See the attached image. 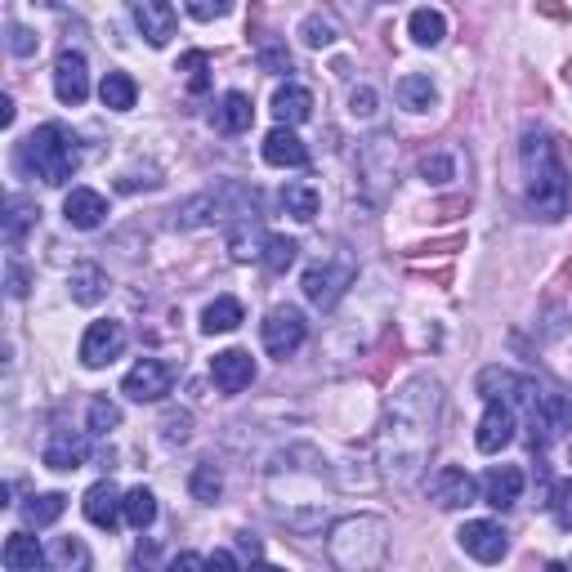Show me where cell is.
Wrapping results in <instances>:
<instances>
[{
	"mask_svg": "<svg viewBox=\"0 0 572 572\" xmlns=\"http://www.w3.org/2000/svg\"><path fill=\"white\" fill-rule=\"evenodd\" d=\"M19 162H23V170L37 175L41 184L63 188V184L76 175V166H81V148H76V135H72L67 126L45 122V126H37V131L28 135Z\"/></svg>",
	"mask_w": 572,
	"mask_h": 572,
	"instance_id": "obj_4",
	"label": "cell"
},
{
	"mask_svg": "<svg viewBox=\"0 0 572 572\" xmlns=\"http://www.w3.org/2000/svg\"><path fill=\"white\" fill-rule=\"evenodd\" d=\"M282 210L295 219V223H309L318 215V188L313 184H287L282 188Z\"/></svg>",
	"mask_w": 572,
	"mask_h": 572,
	"instance_id": "obj_36",
	"label": "cell"
},
{
	"mask_svg": "<svg viewBox=\"0 0 572 572\" xmlns=\"http://www.w3.org/2000/svg\"><path fill=\"white\" fill-rule=\"evenodd\" d=\"M363 175L381 188H389L398 179V144L389 135H376L363 144Z\"/></svg>",
	"mask_w": 572,
	"mask_h": 572,
	"instance_id": "obj_21",
	"label": "cell"
},
{
	"mask_svg": "<svg viewBox=\"0 0 572 572\" xmlns=\"http://www.w3.org/2000/svg\"><path fill=\"white\" fill-rule=\"evenodd\" d=\"M479 394L483 398H506V403H532L537 385L528 376L506 372V367H488V372H479Z\"/></svg>",
	"mask_w": 572,
	"mask_h": 572,
	"instance_id": "obj_22",
	"label": "cell"
},
{
	"mask_svg": "<svg viewBox=\"0 0 572 572\" xmlns=\"http://www.w3.org/2000/svg\"><path fill=\"white\" fill-rule=\"evenodd\" d=\"M300 41H304L309 50H326V45L340 41V23H335L331 14H322V10H313V14H304V23H300Z\"/></svg>",
	"mask_w": 572,
	"mask_h": 572,
	"instance_id": "obj_34",
	"label": "cell"
},
{
	"mask_svg": "<svg viewBox=\"0 0 572 572\" xmlns=\"http://www.w3.org/2000/svg\"><path fill=\"white\" fill-rule=\"evenodd\" d=\"M264 233H260V215L256 210H247V215H238V223L228 228V251H233L238 260H251V256H260L264 251Z\"/></svg>",
	"mask_w": 572,
	"mask_h": 572,
	"instance_id": "obj_27",
	"label": "cell"
},
{
	"mask_svg": "<svg viewBox=\"0 0 572 572\" xmlns=\"http://www.w3.org/2000/svg\"><path fill=\"white\" fill-rule=\"evenodd\" d=\"M67 291H72V300L76 304H98L103 295H107V273L98 269V264H81V269H72V278H67Z\"/></svg>",
	"mask_w": 572,
	"mask_h": 572,
	"instance_id": "obj_30",
	"label": "cell"
},
{
	"mask_svg": "<svg viewBox=\"0 0 572 572\" xmlns=\"http://www.w3.org/2000/svg\"><path fill=\"white\" fill-rule=\"evenodd\" d=\"M131 14H135V28L144 32L148 45H157V50L170 45L175 23H179V14H175L170 0H131Z\"/></svg>",
	"mask_w": 572,
	"mask_h": 572,
	"instance_id": "obj_14",
	"label": "cell"
},
{
	"mask_svg": "<svg viewBox=\"0 0 572 572\" xmlns=\"http://www.w3.org/2000/svg\"><path fill=\"white\" fill-rule=\"evenodd\" d=\"M295 256H300V242H295V238H282V233H273V238L264 242V251H260V260H264L269 273H287V269L295 264Z\"/></svg>",
	"mask_w": 572,
	"mask_h": 572,
	"instance_id": "obj_38",
	"label": "cell"
},
{
	"mask_svg": "<svg viewBox=\"0 0 572 572\" xmlns=\"http://www.w3.org/2000/svg\"><path fill=\"white\" fill-rule=\"evenodd\" d=\"M170 385H175V372H170L162 358H139V363L126 372L122 394L135 398V403H162V398L170 394Z\"/></svg>",
	"mask_w": 572,
	"mask_h": 572,
	"instance_id": "obj_10",
	"label": "cell"
},
{
	"mask_svg": "<svg viewBox=\"0 0 572 572\" xmlns=\"http://www.w3.org/2000/svg\"><path fill=\"white\" fill-rule=\"evenodd\" d=\"M63 510H67V497H63V492H41V497H28L23 519H28L32 528H50V523L63 519Z\"/></svg>",
	"mask_w": 572,
	"mask_h": 572,
	"instance_id": "obj_35",
	"label": "cell"
},
{
	"mask_svg": "<svg viewBox=\"0 0 572 572\" xmlns=\"http://www.w3.org/2000/svg\"><path fill=\"white\" fill-rule=\"evenodd\" d=\"M98 98H103V107H112V112H131L135 98H139V85H135L131 72H107L103 85H98Z\"/></svg>",
	"mask_w": 572,
	"mask_h": 572,
	"instance_id": "obj_31",
	"label": "cell"
},
{
	"mask_svg": "<svg viewBox=\"0 0 572 572\" xmlns=\"http://www.w3.org/2000/svg\"><path fill=\"white\" fill-rule=\"evenodd\" d=\"M532 447H550L554 438H563L572 429V403L559 389H541L532 403Z\"/></svg>",
	"mask_w": 572,
	"mask_h": 572,
	"instance_id": "obj_8",
	"label": "cell"
},
{
	"mask_svg": "<svg viewBox=\"0 0 572 572\" xmlns=\"http://www.w3.org/2000/svg\"><path fill=\"white\" fill-rule=\"evenodd\" d=\"M238 545L251 554V559H264V550H260V541H251V537H238Z\"/></svg>",
	"mask_w": 572,
	"mask_h": 572,
	"instance_id": "obj_53",
	"label": "cell"
},
{
	"mask_svg": "<svg viewBox=\"0 0 572 572\" xmlns=\"http://www.w3.org/2000/svg\"><path fill=\"white\" fill-rule=\"evenodd\" d=\"M50 559H54L59 568H85V563H90V550H85L76 537H63V541L54 545V554H50Z\"/></svg>",
	"mask_w": 572,
	"mask_h": 572,
	"instance_id": "obj_44",
	"label": "cell"
},
{
	"mask_svg": "<svg viewBox=\"0 0 572 572\" xmlns=\"http://www.w3.org/2000/svg\"><path fill=\"white\" fill-rule=\"evenodd\" d=\"M188 492H193V501L215 506V501L223 497V475H219V466H215V461H197L193 475H188Z\"/></svg>",
	"mask_w": 572,
	"mask_h": 572,
	"instance_id": "obj_33",
	"label": "cell"
},
{
	"mask_svg": "<svg viewBox=\"0 0 572 572\" xmlns=\"http://www.w3.org/2000/svg\"><path fill=\"white\" fill-rule=\"evenodd\" d=\"M81 510H85V519H90L94 528H117V519L126 514V497L117 492V483H112V479H103V483H94V488L85 492Z\"/></svg>",
	"mask_w": 572,
	"mask_h": 572,
	"instance_id": "obj_19",
	"label": "cell"
},
{
	"mask_svg": "<svg viewBox=\"0 0 572 572\" xmlns=\"http://www.w3.org/2000/svg\"><path fill=\"white\" fill-rule=\"evenodd\" d=\"M429 497H434L438 510H466V506L479 501V483H475L461 466H443V470H434V479H429Z\"/></svg>",
	"mask_w": 572,
	"mask_h": 572,
	"instance_id": "obj_12",
	"label": "cell"
},
{
	"mask_svg": "<svg viewBox=\"0 0 572 572\" xmlns=\"http://www.w3.org/2000/svg\"><path fill=\"white\" fill-rule=\"evenodd\" d=\"M479 492H483V501H488L492 510H510V506L523 497V470H519V466H497V470L483 475Z\"/></svg>",
	"mask_w": 572,
	"mask_h": 572,
	"instance_id": "obj_23",
	"label": "cell"
},
{
	"mask_svg": "<svg viewBox=\"0 0 572 572\" xmlns=\"http://www.w3.org/2000/svg\"><path fill=\"white\" fill-rule=\"evenodd\" d=\"M251 122H256V103H251V94H242V90H228V94L215 103V112H210V126H215L219 135H242V131H251Z\"/></svg>",
	"mask_w": 572,
	"mask_h": 572,
	"instance_id": "obj_18",
	"label": "cell"
},
{
	"mask_svg": "<svg viewBox=\"0 0 572 572\" xmlns=\"http://www.w3.org/2000/svg\"><path fill=\"white\" fill-rule=\"evenodd\" d=\"M456 541H461V550L479 563H501L506 550H510V532L497 519H470L461 532H456Z\"/></svg>",
	"mask_w": 572,
	"mask_h": 572,
	"instance_id": "obj_9",
	"label": "cell"
},
{
	"mask_svg": "<svg viewBox=\"0 0 572 572\" xmlns=\"http://www.w3.org/2000/svg\"><path fill=\"white\" fill-rule=\"evenodd\" d=\"M6 45H10V54H14V59H32L41 41H37V32H32V28H23V23H10V41H6Z\"/></svg>",
	"mask_w": 572,
	"mask_h": 572,
	"instance_id": "obj_45",
	"label": "cell"
},
{
	"mask_svg": "<svg viewBox=\"0 0 572 572\" xmlns=\"http://www.w3.org/2000/svg\"><path fill=\"white\" fill-rule=\"evenodd\" d=\"M0 126H14V98H0Z\"/></svg>",
	"mask_w": 572,
	"mask_h": 572,
	"instance_id": "obj_51",
	"label": "cell"
},
{
	"mask_svg": "<svg viewBox=\"0 0 572 572\" xmlns=\"http://www.w3.org/2000/svg\"><path fill=\"white\" fill-rule=\"evenodd\" d=\"M179 72H188V90L193 94H206L210 90V54L206 50H193L179 59Z\"/></svg>",
	"mask_w": 572,
	"mask_h": 572,
	"instance_id": "obj_40",
	"label": "cell"
},
{
	"mask_svg": "<svg viewBox=\"0 0 572 572\" xmlns=\"http://www.w3.org/2000/svg\"><path fill=\"white\" fill-rule=\"evenodd\" d=\"M260 340H264V350L273 354V358H291L304 340H309V322H304V313L295 309V304H278V309H269V318L260 322Z\"/></svg>",
	"mask_w": 572,
	"mask_h": 572,
	"instance_id": "obj_7",
	"label": "cell"
},
{
	"mask_svg": "<svg viewBox=\"0 0 572 572\" xmlns=\"http://www.w3.org/2000/svg\"><path fill=\"white\" fill-rule=\"evenodd\" d=\"M550 510H554V523H559L563 532H572V479H563V483L554 488Z\"/></svg>",
	"mask_w": 572,
	"mask_h": 572,
	"instance_id": "obj_46",
	"label": "cell"
},
{
	"mask_svg": "<svg viewBox=\"0 0 572 572\" xmlns=\"http://www.w3.org/2000/svg\"><path fill=\"white\" fill-rule=\"evenodd\" d=\"M438 420H443V385L434 376H412L389 394L385 425L376 438V466L385 483L407 488L425 475L429 451L438 443Z\"/></svg>",
	"mask_w": 572,
	"mask_h": 572,
	"instance_id": "obj_1",
	"label": "cell"
},
{
	"mask_svg": "<svg viewBox=\"0 0 572 572\" xmlns=\"http://www.w3.org/2000/svg\"><path fill=\"white\" fill-rule=\"evenodd\" d=\"M350 112H354V117H376V90L372 85H358L350 94Z\"/></svg>",
	"mask_w": 572,
	"mask_h": 572,
	"instance_id": "obj_49",
	"label": "cell"
},
{
	"mask_svg": "<svg viewBox=\"0 0 572 572\" xmlns=\"http://www.w3.org/2000/svg\"><path fill=\"white\" fill-rule=\"evenodd\" d=\"M126 523L139 528V532L157 523V497H153L148 488H131V492H126Z\"/></svg>",
	"mask_w": 572,
	"mask_h": 572,
	"instance_id": "obj_39",
	"label": "cell"
},
{
	"mask_svg": "<svg viewBox=\"0 0 572 572\" xmlns=\"http://www.w3.org/2000/svg\"><path fill=\"white\" fill-rule=\"evenodd\" d=\"M394 94H398V103L407 107V112H429L434 103H438V90H434V81L429 76H403L398 85H394Z\"/></svg>",
	"mask_w": 572,
	"mask_h": 572,
	"instance_id": "obj_32",
	"label": "cell"
},
{
	"mask_svg": "<svg viewBox=\"0 0 572 572\" xmlns=\"http://www.w3.org/2000/svg\"><path fill=\"white\" fill-rule=\"evenodd\" d=\"M0 563H6L10 572H37V568H45V563H50V554L41 550V541H37V537H28V532H10V537H6V550H0Z\"/></svg>",
	"mask_w": 572,
	"mask_h": 572,
	"instance_id": "obj_25",
	"label": "cell"
},
{
	"mask_svg": "<svg viewBox=\"0 0 572 572\" xmlns=\"http://www.w3.org/2000/svg\"><path fill=\"white\" fill-rule=\"evenodd\" d=\"M260 67H264V72H273V76H287V72H291V54H287V45H264V50H260Z\"/></svg>",
	"mask_w": 572,
	"mask_h": 572,
	"instance_id": "obj_48",
	"label": "cell"
},
{
	"mask_svg": "<svg viewBox=\"0 0 572 572\" xmlns=\"http://www.w3.org/2000/svg\"><path fill=\"white\" fill-rule=\"evenodd\" d=\"M326 550H331V563L345 568V572L381 568V559L389 550V523L381 514H350L331 528Z\"/></svg>",
	"mask_w": 572,
	"mask_h": 572,
	"instance_id": "obj_3",
	"label": "cell"
},
{
	"mask_svg": "<svg viewBox=\"0 0 572 572\" xmlns=\"http://www.w3.org/2000/svg\"><path fill=\"white\" fill-rule=\"evenodd\" d=\"M85 425H90V434H107V429H117V425H122V407L112 403V398H94V403H90Z\"/></svg>",
	"mask_w": 572,
	"mask_h": 572,
	"instance_id": "obj_41",
	"label": "cell"
},
{
	"mask_svg": "<svg viewBox=\"0 0 572 572\" xmlns=\"http://www.w3.org/2000/svg\"><path fill=\"white\" fill-rule=\"evenodd\" d=\"M85 456H90V438L81 434V429H54L50 434V443H45V451H41V461L50 466V470H81L85 466Z\"/></svg>",
	"mask_w": 572,
	"mask_h": 572,
	"instance_id": "obj_17",
	"label": "cell"
},
{
	"mask_svg": "<svg viewBox=\"0 0 572 572\" xmlns=\"http://www.w3.org/2000/svg\"><path fill=\"white\" fill-rule=\"evenodd\" d=\"M201 563H206L201 554H179V559H175V568H201Z\"/></svg>",
	"mask_w": 572,
	"mask_h": 572,
	"instance_id": "obj_54",
	"label": "cell"
},
{
	"mask_svg": "<svg viewBox=\"0 0 572 572\" xmlns=\"http://www.w3.org/2000/svg\"><path fill=\"white\" fill-rule=\"evenodd\" d=\"M126 350V326L122 322H90L85 340H81V363L85 367H107V363H117Z\"/></svg>",
	"mask_w": 572,
	"mask_h": 572,
	"instance_id": "obj_11",
	"label": "cell"
},
{
	"mask_svg": "<svg viewBox=\"0 0 572 572\" xmlns=\"http://www.w3.org/2000/svg\"><path fill=\"white\" fill-rule=\"evenodd\" d=\"M523 175H528V210L545 223H559L568 215V201H572V179L550 144V135L541 131H528L523 135Z\"/></svg>",
	"mask_w": 572,
	"mask_h": 572,
	"instance_id": "obj_2",
	"label": "cell"
},
{
	"mask_svg": "<svg viewBox=\"0 0 572 572\" xmlns=\"http://www.w3.org/2000/svg\"><path fill=\"white\" fill-rule=\"evenodd\" d=\"M228 10H233V0H188V14H193L197 23H215V19H223Z\"/></svg>",
	"mask_w": 572,
	"mask_h": 572,
	"instance_id": "obj_47",
	"label": "cell"
},
{
	"mask_svg": "<svg viewBox=\"0 0 572 572\" xmlns=\"http://www.w3.org/2000/svg\"><path fill=\"white\" fill-rule=\"evenodd\" d=\"M54 94H59V103H67V107H76V103L90 98V63H85L81 50H63V54L54 59Z\"/></svg>",
	"mask_w": 572,
	"mask_h": 572,
	"instance_id": "obj_13",
	"label": "cell"
},
{
	"mask_svg": "<svg viewBox=\"0 0 572 572\" xmlns=\"http://www.w3.org/2000/svg\"><path fill=\"white\" fill-rule=\"evenodd\" d=\"M41 6H54V0H41Z\"/></svg>",
	"mask_w": 572,
	"mask_h": 572,
	"instance_id": "obj_55",
	"label": "cell"
},
{
	"mask_svg": "<svg viewBox=\"0 0 572 572\" xmlns=\"http://www.w3.org/2000/svg\"><path fill=\"white\" fill-rule=\"evenodd\" d=\"M206 563H219V568H238V559H233V554H228V550H215V554H210Z\"/></svg>",
	"mask_w": 572,
	"mask_h": 572,
	"instance_id": "obj_52",
	"label": "cell"
},
{
	"mask_svg": "<svg viewBox=\"0 0 572 572\" xmlns=\"http://www.w3.org/2000/svg\"><path fill=\"white\" fill-rule=\"evenodd\" d=\"M6 282H10V300H23V295H28V269H23L19 260H10Z\"/></svg>",
	"mask_w": 572,
	"mask_h": 572,
	"instance_id": "obj_50",
	"label": "cell"
},
{
	"mask_svg": "<svg viewBox=\"0 0 572 572\" xmlns=\"http://www.w3.org/2000/svg\"><path fill=\"white\" fill-rule=\"evenodd\" d=\"M407 32H412V41H416V45H443V37H447V19H443L438 10H416V14L407 19Z\"/></svg>",
	"mask_w": 572,
	"mask_h": 572,
	"instance_id": "obj_37",
	"label": "cell"
},
{
	"mask_svg": "<svg viewBox=\"0 0 572 572\" xmlns=\"http://www.w3.org/2000/svg\"><path fill=\"white\" fill-rule=\"evenodd\" d=\"M188 434H193V412H166V420H162V443H166V447H179V443H188Z\"/></svg>",
	"mask_w": 572,
	"mask_h": 572,
	"instance_id": "obj_42",
	"label": "cell"
},
{
	"mask_svg": "<svg viewBox=\"0 0 572 572\" xmlns=\"http://www.w3.org/2000/svg\"><path fill=\"white\" fill-rule=\"evenodd\" d=\"M247 201H256V193H247L238 184H219V188H206V193L188 197L175 210V223L179 228H206V223L228 219V215H247Z\"/></svg>",
	"mask_w": 572,
	"mask_h": 572,
	"instance_id": "obj_5",
	"label": "cell"
},
{
	"mask_svg": "<svg viewBox=\"0 0 572 572\" xmlns=\"http://www.w3.org/2000/svg\"><path fill=\"white\" fill-rule=\"evenodd\" d=\"M210 381L219 385V394H242L256 381V358L247 350H223L210 358Z\"/></svg>",
	"mask_w": 572,
	"mask_h": 572,
	"instance_id": "obj_16",
	"label": "cell"
},
{
	"mask_svg": "<svg viewBox=\"0 0 572 572\" xmlns=\"http://www.w3.org/2000/svg\"><path fill=\"white\" fill-rule=\"evenodd\" d=\"M264 162L278 166V170H287V166L300 170V166H309V148H304V139L291 126H273L264 135Z\"/></svg>",
	"mask_w": 572,
	"mask_h": 572,
	"instance_id": "obj_20",
	"label": "cell"
},
{
	"mask_svg": "<svg viewBox=\"0 0 572 572\" xmlns=\"http://www.w3.org/2000/svg\"><path fill=\"white\" fill-rule=\"evenodd\" d=\"M63 219L72 223V228H98L103 219H107V201H103V193H94V188H72L67 197H63Z\"/></svg>",
	"mask_w": 572,
	"mask_h": 572,
	"instance_id": "obj_24",
	"label": "cell"
},
{
	"mask_svg": "<svg viewBox=\"0 0 572 572\" xmlns=\"http://www.w3.org/2000/svg\"><path fill=\"white\" fill-rule=\"evenodd\" d=\"M420 175H425V184H447L456 175V166H451L447 153H425L420 157Z\"/></svg>",
	"mask_w": 572,
	"mask_h": 572,
	"instance_id": "obj_43",
	"label": "cell"
},
{
	"mask_svg": "<svg viewBox=\"0 0 572 572\" xmlns=\"http://www.w3.org/2000/svg\"><path fill=\"white\" fill-rule=\"evenodd\" d=\"M475 443H479V451H488V456H497L501 447L514 443V407H510L506 398H488Z\"/></svg>",
	"mask_w": 572,
	"mask_h": 572,
	"instance_id": "obj_15",
	"label": "cell"
},
{
	"mask_svg": "<svg viewBox=\"0 0 572 572\" xmlns=\"http://www.w3.org/2000/svg\"><path fill=\"white\" fill-rule=\"evenodd\" d=\"M242 300H233V295H215L206 309H201V331L206 335H223V331H238L242 326Z\"/></svg>",
	"mask_w": 572,
	"mask_h": 572,
	"instance_id": "obj_28",
	"label": "cell"
},
{
	"mask_svg": "<svg viewBox=\"0 0 572 572\" xmlns=\"http://www.w3.org/2000/svg\"><path fill=\"white\" fill-rule=\"evenodd\" d=\"M273 117H278V126H300V122H309V117H313V94H309L304 85H295V81L278 85V94H273Z\"/></svg>",
	"mask_w": 572,
	"mask_h": 572,
	"instance_id": "obj_26",
	"label": "cell"
},
{
	"mask_svg": "<svg viewBox=\"0 0 572 572\" xmlns=\"http://www.w3.org/2000/svg\"><path fill=\"white\" fill-rule=\"evenodd\" d=\"M358 278V264L350 256H331V260H318L313 269H304V300L318 304V309H335L340 295H345Z\"/></svg>",
	"mask_w": 572,
	"mask_h": 572,
	"instance_id": "obj_6",
	"label": "cell"
},
{
	"mask_svg": "<svg viewBox=\"0 0 572 572\" xmlns=\"http://www.w3.org/2000/svg\"><path fill=\"white\" fill-rule=\"evenodd\" d=\"M37 219H41V210H37L32 201L10 197V206H6V247H10V251H19V247H23V238L37 228Z\"/></svg>",
	"mask_w": 572,
	"mask_h": 572,
	"instance_id": "obj_29",
	"label": "cell"
}]
</instances>
